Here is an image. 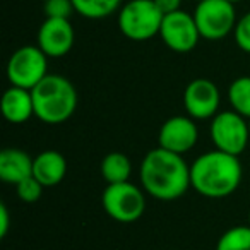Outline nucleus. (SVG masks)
I'll list each match as a JSON object with an SVG mask.
<instances>
[{"instance_id": "1", "label": "nucleus", "mask_w": 250, "mask_h": 250, "mask_svg": "<svg viewBox=\"0 0 250 250\" xmlns=\"http://www.w3.org/2000/svg\"><path fill=\"white\" fill-rule=\"evenodd\" d=\"M139 178L144 192L156 201H177L187 194L190 185V165L182 154L163 147L147 151L141 161Z\"/></svg>"}, {"instance_id": "2", "label": "nucleus", "mask_w": 250, "mask_h": 250, "mask_svg": "<svg viewBox=\"0 0 250 250\" xmlns=\"http://www.w3.org/2000/svg\"><path fill=\"white\" fill-rule=\"evenodd\" d=\"M238 156L212 149L201 154L190 165V185L206 199H225L235 194L242 182Z\"/></svg>"}, {"instance_id": "3", "label": "nucleus", "mask_w": 250, "mask_h": 250, "mask_svg": "<svg viewBox=\"0 0 250 250\" xmlns=\"http://www.w3.org/2000/svg\"><path fill=\"white\" fill-rule=\"evenodd\" d=\"M35 117L43 124L59 125L67 122L77 108V91L67 77L48 74L31 89Z\"/></svg>"}, {"instance_id": "4", "label": "nucleus", "mask_w": 250, "mask_h": 250, "mask_svg": "<svg viewBox=\"0 0 250 250\" xmlns=\"http://www.w3.org/2000/svg\"><path fill=\"white\" fill-rule=\"evenodd\" d=\"M163 18L154 0H129L118 11L117 26L127 40L147 42L160 36Z\"/></svg>"}, {"instance_id": "5", "label": "nucleus", "mask_w": 250, "mask_h": 250, "mask_svg": "<svg viewBox=\"0 0 250 250\" xmlns=\"http://www.w3.org/2000/svg\"><path fill=\"white\" fill-rule=\"evenodd\" d=\"M101 206L113 221L130 225L139 221L146 211V192L132 182L106 185L101 195Z\"/></svg>"}, {"instance_id": "6", "label": "nucleus", "mask_w": 250, "mask_h": 250, "mask_svg": "<svg viewBox=\"0 0 250 250\" xmlns=\"http://www.w3.org/2000/svg\"><path fill=\"white\" fill-rule=\"evenodd\" d=\"M194 19L201 38L219 42L235 31L236 11L235 5L226 0H201L195 5Z\"/></svg>"}, {"instance_id": "7", "label": "nucleus", "mask_w": 250, "mask_h": 250, "mask_svg": "<svg viewBox=\"0 0 250 250\" xmlns=\"http://www.w3.org/2000/svg\"><path fill=\"white\" fill-rule=\"evenodd\" d=\"M209 136L216 149L240 156L247 149L250 141L249 122L233 110L219 111L214 118H211Z\"/></svg>"}, {"instance_id": "8", "label": "nucleus", "mask_w": 250, "mask_h": 250, "mask_svg": "<svg viewBox=\"0 0 250 250\" xmlns=\"http://www.w3.org/2000/svg\"><path fill=\"white\" fill-rule=\"evenodd\" d=\"M48 76V57L38 45L18 48L7 62V79L11 86L33 89Z\"/></svg>"}, {"instance_id": "9", "label": "nucleus", "mask_w": 250, "mask_h": 250, "mask_svg": "<svg viewBox=\"0 0 250 250\" xmlns=\"http://www.w3.org/2000/svg\"><path fill=\"white\" fill-rule=\"evenodd\" d=\"M160 38L175 53H188L197 46L201 33L195 24L194 14L177 11L165 16L160 29Z\"/></svg>"}, {"instance_id": "10", "label": "nucleus", "mask_w": 250, "mask_h": 250, "mask_svg": "<svg viewBox=\"0 0 250 250\" xmlns=\"http://www.w3.org/2000/svg\"><path fill=\"white\" fill-rule=\"evenodd\" d=\"M221 94L211 79H192L184 89V108L194 120H209L219 113Z\"/></svg>"}, {"instance_id": "11", "label": "nucleus", "mask_w": 250, "mask_h": 250, "mask_svg": "<svg viewBox=\"0 0 250 250\" xmlns=\"http://www.w3.org/2000/svg\"><path fill=\"white\" fill-rule=\"evenodd\" d=\"M199 141L195 120L188 115H175L165 120L158 132V146L184 156L192 151Z\"/></svg>"}, {"instance_id": "12", "label": "nucleus", "mask_w": 250, "mask_h": 250, "mask_svg": "<svg viewBox=\"0 0 250 250\" xmlns=\"http://www.w3.org/2000/svg\"><path fill=\"white\" fill-rule=\"evenodd\" d=\"M76 43V33L70 19L45 18L36 33V45L48 59L65 57Z\"/></svg>"}, {"instance_id": "13", "label": "nucleus", "mask_w": 250, "mask_h": 250, "mask_svg": "<svg viewBox=\"0 0 250 250\" xmlns=\"http://www.w3.org/2000/svg\"><path fill=\"white\" fill-rule=\"evenodd\" d=\"M0 108L9 124H26L29 118L35 117V101H33L31 89L11 86L9 89H5L2 96Z\"/></svg>"}, {"instance_id": "14", "label": "nucleus", "mask_w": 250, "mask_h": 250, "mask_svg": "<svg viewBox=\"0 0 250 250\" xmlns=\"http://www.w3.org/2000/svg\"><path fill=\"white\" fill-rule=\"evenodd\" d=\"M67 160L60 151L46 149L35 156L33 161V177L43 187H55L62 184L67 175Z\"/></svg>"}, {"instance_id": "15", "label": "nucleus", "mask_w": 250, "mask_h": 250, "mask_svg": "<svg viewBox=\"0 0 250 250\" xmlns=\"http://www.w3.org/2000/svg\"><path fill=\"white\" fill-rule=\"evenodd\" d=\"M33 161L26 151L19 147H5L0 153V180L9 185H18L33 177Z\"/></svg>"}, {"instance_id": "16", "label": "nucleus", "mask_w": 250, "mask_h": 250, "mask_svg": "<svg viewBox=\"0 0 250 250\" xmlns=\"http://www.w3.org/2000/svg\"><path fill=\"white\" fill-rule=\"evenodd\" d=\"M101 177L106 182V185L111 184H124L130 180L132 175V163L129 156L118 151H111L101 160Z\"/></svg>"}, {"instance_id": "17", "label": "nucleus", "mask_w": 250, "mask_h": 250, "mask_svg": "<svg viewBox=\"0 0 250 250\" xmlns=\"http://www.w3.org/2000/svg\"><path fill=\"white\" fill-rule=\"evenodd\" d=\"M72 4L79 16L91 21H100L120 11L122 0H72Z\"/></svg>"}, {"instance_id": "18", "label": "nucleus", "mask_w": 250, "mask_h": 250, "mask_svg": "<svg viewBox=\"0 0 250 250\" xmlns=\"http://www.w3.org/2000/svg\"><path fill=\"white\" fill-rule=\"evenodd\" d=\"M228 101L233 111L250 118V76H242L228 86Z\"/></svg>"}, {"instance_id": "19", "label": "nucleus", "mask_w": 250, "mask_h": 250, "mask_svg": "<svg viewBox=\"0 0 250 250\" xmlns=\"http://www.w3.org/2000/svg\"><path fill=\"white\" fill-rule=\"evenodd\" d=\"M216 250H250V226L238 225L226 229L219 236Z\"/></svg>"}, {"instance_id": "20", "label": "nucleus", "mask_w": 250, "mask_h": 250, "mask_svg": "<svg viewBox=\"0 0 250 250\" xmlns=\"http://www.w3.org/2000/svg\"><path fill=\"white\" fill-rule=\"evenodd\" d=\"M43 185L36 180L35 177H29L26 180H22L21 184L16 185V192H18V197L21 199L26 204H31V202H36L42 199L43 195Z\"/></svg>"}, {"instance_id": "21", "label": "nucleus", "mask_w": 250, "mask_h": 250, "mask_svg": "<svg viewBox=\"0 0 250 250\" xmlns=\"http://www.w3.org/2000/svg\"><path fill=\"white\" fill-rule=\"evenodd\" d=\"M43 12L46 18L52 19H70L76 9H74L72 0H45Z\"/></svg>"}, {"instance_id": "22", "label": "nucleus", "mask_w": 250, "mask_h": 250, "mask_svg": "<svg viewBox=\"0 0 250 250\" xmlns=\"http://www.w3.org/2000/svg\"><path fill=\"white\" fill-rule=\"evenodd\" d=\"M233 36H235V43L238 45V48L245 53H250V12H247L236 21Z\"/></svg>"}, {"instance_id": "23", "label": "nucleus", "mask_w": 250, "mask_h": 250, "mask_svg": "<svg viewBox=\"0 0 250 250\" xmlns=\"http://www.w3.org/2000/svg\"><path fill=\"white\" fill-rule=\"evenodd\" d=\"M154 4L163 16H168L182 9V0H154Z\"/></svg>"}, {"instance_id": "24", "label": "nucleus", "mask_w": 250, "mask_h": 250, "mask_svg": "<svg viewBox=\"0 0 250 250\" xmlns=\"http://www.w3.org/2000/svg\"><path fill=\"white\" fill-rule=\"evenodd\" d=\"M9 226H11V216H9V209L5 204H0V238H5L9 233Z\"/></svg>"}, {"instance_id": "25", "label": "nucleus", "mask_w": 250, "mask_h": 250, "mask_svg": "<svg viewBox=\"0 0 250 250\" xmlns=\"http://www.w3.org/2000/svg\"><path fill=\"white\" fill-rule=\"evenodd\" d=\"M226 2H229V4L235 5V4H238V2H242V0H226Z\"/></svg>"}, {"instance_id": "26", "label": "nucleus", "mask_w": 250, "mask_h": 250, "mask_svg": "<svg viewBox=\"0 0 250 250\" xmlns=\"http://www.w3.org/2000/svg\"><path fill=\"white\" fill-rule=\"evenodd\" d=\"M247 122H249V132H250V118H247Z\"/></svg>"}, {"instance_id": "27", "label": "nucleus", "mask_w": 250, "mask_h": 250, "mask_svg": "<svg viewBox=\"0 0 250 250\" xmlns=\"http://www.w3.org/2000/svg\"><path fill=\"white\" fill-rule=\"evenodd\" d=\"M249 226H250V212H249Z\"/></svg>"}, {"instance_id": "28", "label": "nucleus", "mask_w": 250, "mask_h": 250, "mask_svg": "<svg viewBox=\"0 0 250 250\" xmlns=\"http://www.w3.org/2000/svg\"><path fill=\"white\" fill-rule=\"evenodd\" d=\"M195 2H201V0H195Z\"/></svg>"}]
</instances>
